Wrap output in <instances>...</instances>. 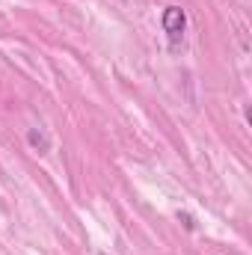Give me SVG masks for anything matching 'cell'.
Here are the masks:
<instances>
[{
    "mask_svg": "<svg viewBox=\"0 0 252 255\" xmlns=\"http://www.w3.org/2000/svg\"><path fill=\"white\" fill-rule=\"evenodd\" d=\"M163 30L169 36V45L178 48L184 42V30H187V15L181 6H166L163 9Z\"/></svg>",
    "mask_w": 252,
    "mask_h": 255,
    "instance_id": "1",
    "label": "cell"
},
{
    "mask_svg": "<svg viewBox=\"0 0 252 255\" xmlns=\"http://www.w3.org/2000/svg\"><path fill=\"white\" fill-rule=\"evenodd\" d=\"M178 220H181V223H184V226H187L190 232H193V229H196V223H193V217H190V214H178Z\"/></svg>",
    "mask_w": 252,
    "mask_h": 255,
    "instance_id": "3",
    "label": "cell"
},
{
    "mask_svg": "<svg viewBox=\"0 0 252 255\" xmlns=\"http://www.w3.org/2000/svg\"><path fill=\"white\" fill-rule=\"evenodd\" d=\"M27 139H30V145H33V148H39L42 154L48 151V139H45V133H42V130H36V128H33V130L27 133Z\"/></svg>",
    "mask_w": 252,
    "mask_h": 255,
    "instance_id": "2",
    "label": "cell"
}]
</instances>
